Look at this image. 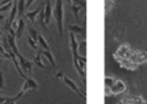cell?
Returning <instances> with one entry per match:
<instances>
[{
  "label": "cell",
  "mask_w": 147,
  "mask_h": 104,
  "mask_svg": "<svg viewBox=\"0 0 147 104\" xmlns=\"http://www.w3.org/2000/svg\"><path fill=\"white\" fill-rule=\"evenodd\" d=\"M116 58L123 65V67L129 70H136L139 64L147 63L146 51L134 50L127 45L119 47V49L116 53Z\"/></svg>",
  "instance_id": "obj_1"
},
{
  "label": "cell",
  "mask_w": 147,
  "mask_h": 104,
  "mask_svg": "<svg viewBox=\"0 0 147 104\" xmlns=\"http://www.w3.org/2000/svg\"><path fill=\"white\" fill-rule=\"evenodd\" d=\"M106 90L107 95H117L125 90V83H123L118 79L106 78Z\"/></svg>",
  "instance_id": "obj_2"
}]
</instances>
